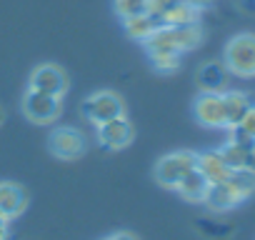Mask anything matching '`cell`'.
I'll use <instances>...</instances> for the list:
<instances>
[{"mask_svg": "<svg viewBox=\"0 0 255 240\" xmlns=\"http://www.w3.org/2000/svg\"><path fill=\"white\" fill-rule=\"evenodd\" d=\"M203 40V30L198 23L190 25H158V30L143 43L148 55L150 53H188L198 48Z\"/></svg>", "mask_w": 255, "mask_h": 240, "instance_id": "cell-1", "label": "cell"}, {"mask_svg": "<svg viewBox=\"0 0 255 240\" xmlns=\"http://www.w3.org/2000/svg\"><path fill=\"white\" fill-rule=\"evenodd\" d=\"M223 65L230 75L255 78V33H238L223 48Z\"/></svg>", "mask_w": 255, "mask_h": 240, "instance_id": "cell-2", "label": "cell"}, {"mask_svg": "<svg viewBox=\"0 0 255 240\" xmlns=\"http://www.w3.org/2000/svg\"><path fill=\"white\" fill-rule=\"evenodd\" d=\"M80 115L93 125H103L113 118L125 115V100L115 90H95L80 103Z\"/></svg>", "mask_w": 255, "mask_h": 240, "instance_id": "cell-3", "label": "cell"}, {"mask_svg": "<svg viewBox=\"0 0 255 240\" xmlns=\"http://www.w3.org/2000/svg\"><path fill=\"white\" fill-rule=\"evenodd\" d=\"M193 168H198V153H193V150H175V153L163 155V158L155 163L153 175H155L158 185L175 190L178 183H180Z\"/></svg>", "mask_w": 255, "mask_h": 240, "instance_id": "cell-4", "label": "cell"}, {"mask_svg": "<svg viewBox=\"0 0 255 240\" xmlns=\"http://www.w3.org/2000/svg\"><path fill=\"white\" fill-rule=\"evenodd\" d=\"M20 110L35 125H53V123L60 120L63 103H60V98H53V95L38 93L33 88H25V93L20 98Z\"/></svg>", "mask_w": 255, "mask_h": 240, "instance_id": "cell-5", "label": "cell"}, {"mask_svg": "<svg viewBox=\"0 0 255 240\" xmlns=\"http://www.w3.org/2000/svg\"><path fill=\"white\" fill-rule=\"evenodd\" d=\"M28 88L63 100L65 93L70 90V78H68V73H65L60 65H55V63H43V65L33 68V73H30V78H28Z\"/></svg>", "mask_w": 255, "mask_h": 240, "instance_id": "cell-6", "label": "cell"}, {"mask_svg": "<svg viewBox=\"0 0 255 240\" xmlns=\"http://www.w3.org/2000/svg\"><path fill=\"white\" fill-rule=\"evenodd\" d=\"M85 148H88L85 135L73 125H58L48 135V150L60 160H75L85 153Z\"/></svg>", "mask_w": 255, "mask_h": 240, "instance_id": "cell-7", "label": "cell"}, {"mask_svg": "<svg viewBox=\"0 0 255 240\" xmlns=\"http://www.w3.org/2000/svg\"><path fill=\"white\" fill-rule=\"evenodd\" d=\"M95 135H98V145L105 150H123L133 143L135 138V128L128 120V115L113 118L103 125H95Z\"/></svg>", "mask_w": 255, "mask_h": 240, "instance_id": "cell-8", "label": "cell"}, {"mask_svg": "<svg viewBox=\"0 0 255 240\" xmlns=\"http://www.w3.org/2000/svg\"><path fill=\"white\" fill-rule=\"evenodd\" d=\"M193 115L205 128H228L223 93H200L193 103Z\"/></svg>", "mask_w": 255, "mask_h": 240, "instance_id": "cell-9", "label": "cell"}, {"mask_svg": "<svg viewBox=\"0 0 255 240\" xmlns=\"http://www.w3.org/2000/svg\"><path fill=\"white\" fill-rule=\"evenodd\" d=\"M30 203V195L28 190L20 185V183H13V180H0V218L3 220H15L25 213Z\"/></svg>", "mask_w": 255, "mask_h": 240, "instance_id": "cell-10", "label": "cell"}, {"mask_svg": "<svg viewBox=\"0 0 255 240\" xmlns=\"http://www.w3.org/2000/svg\"><path fill=\"white\" fill-rule=\"evenodd\" d=\"M195 83L200 93H225L230 83V73L223 60H208L195 70Z\"/></svg>", "mask_w": 255, "mask_h": 240, "instance_id": "cell-11", "label": "cell"}, {"mask_svg": "<svg viewBox=\"0 0 255 240\" xmlns=\"http://www.w3.org/2000/svg\"><path fill=\"white\" fill-rule=\"evenodd\" d=\"M203 203L210 210H215V213H228V210L238 208L243 203V198L238 195V190L228 180H223V183H210L208 185V193H205V200Z\"/></svg>", "mask_w": 255, "mask_h": 240, "instance_id": "cell-12", "label": "cell"}, {"mask_svg": "<svg viewBox=\"0 0 255 240\" xmlns=\"http://www.w3.org/2000/svg\"><path fill=\"white\" fill-rule=\"evenodd\" d=\"M198 170L205 175L208 183H223L230 178L233 168L225 163V158L220 155V150H205L198 153Z\"/></svg>", "mask_w": 255, "mask_h": 240, "instance_id": "cell-13", "label": "cell"}, {"mask_svg": "<svg viewBox=\"0 0 255 240\" xmlns=\"http://www.w3.org/2000/svg\"><path fill=\"white\" fill-rule=\"evenodd\" d=\"M220 155L233 170H255V145H235L225 143L220 148Z\"/></svg>", "mask_w": 255, "mask_h": 240, "instance_id": "cell-14", "label": "cell"}, {"mask_svg": "<svg viewBox=\"0 0 255 240\" xmlns=\"http://www.w3.org/2000/svg\"><path fill=\"white\" fill-rule=\"evenodd\" d=\"M208 180H205V175L198 170V168H193L180 183H178V193H180V198L183 200H188V203H203L205 200V193H208Z\"/></svg>", "mask_w": 255, "mask_h": 240, "instance_id": "cell-15", "label": "cell"}, {"mask_svg": "<svg viewBox=\"0 0 255 240\" xmlns=\"http://www.w3.org/2000/svg\"><path fill=\"white\" fill-rule=\"evenodd\" d=\"M223 105H225V120H228V128H230V125H238L243 120V115L248 113L253 100L243 90H225L223 93Z\"/></svg>", "mask_w": 255, "mask_h": 240, "instance_id": "cell-16", "label": "cell"}, {"mask_svg": "<svg viewBox=\"0 0 255 240\" xmlns=\"http://www.w3.org/2000/svg\"><path fill=\"white\" fill-rule=\"evenodd\" d=\"M158 25H163L158 18H153L150 13L148 15H140V18H130V20H123V28H125V33L130 35L133 40H140V43H145L155 30H158Z\"/></svg>", "mask_w": 255, "mask_h": 240, "instance_id": "cell-17", "label": "cell"}, {"mask_svg": "<svg viewBox=\"0 0 255 240\" xmlns=\"http://www.w3.org/2000/svg\"><path fill=\"white\" fill-rule=\"evenodd\" d=\"M113 10L120 20H130L150 13V0H113Z\"/></svg>", "mask_w": 255, "mask_h": 240, "instance_id": "cell-18", "label": "cell"}, {"mask_svg": "<svg viewBox=\"0 0 255 240\" xmlns=\"http://www.w3.org/2000/svg\"><path fill=\"white\" fill-rule=\"evenodd\" d=\"M228 183L238 190V195L243 200H248L255 193V170H233Z\"/></svg>", "mask_w": 255, "mask_h": 240, "instance_id": "cell-19", "label": "cell"}, {"mask_svg": "<svg viewBox=\"0 0 255 240\" xmlns=\"http://www.w3.org/2000/svg\"><path fill=\"white\" fill-rule=\"evenodd\" d=\"M150 60L158 73H175L180 68V53H150Z\"/></svg>", "mask_w": 255, "mask_h": 240, "instance_id": "cell-20", "label": "cell"}, {"mask_svg": "<svg viewBox=\"0 0 255 240\" xmlns=\"http://www.w3.org/2000/svg\"><path fill=\"white\" fill-rule=\"evenodd\" d=\"M250 138H255V103L248 108V113L243 115V120H240V123H238Z\"/></svg>", "mask_w": 255, "mask_h": 240, "instance_id": "cell-21", "label": "cell"}, {"mask_svg": "<svg viewBox=\"0 0 255 240\" xmlns=\"http://www.w3.org/2000/svg\"><path fill=\"white\" fill-rule=\"evenodd\" d=\"M238 8L248 15H255V0H238Z\"/></svg>", "mask_w": 255, "mask_h": 240, "instance_id": "cell-22", "label": "cell"}, {"mask_svg": "<svg viewBox=\"0 0 255 240\" xmlns=\"http://www.w3.org/2000/svg\"><path fill=\"white\" fill-rule=\"evenodd\" d=\"M105 240H138L133 233H125V230H120V233H113V235H108Z\"/></svg>", "mask_w": 255, "mask_h": 240, "instance_id": "cell-23", "label": "cell"}, {"mask_svg": "<svg viewBox=\"0 0 255 240\" xmlns=\"http://www.w3.org/2000/svg\"><path fill=\"white\" fill-rule=\"evenodd\" d=\"M0 240H10V228H8V223H0Z\"/></svg>", "mask_w": 255, "mask_h": 240, "instance_id": "cell-24", "label": "cell"}, {"mask_svg": "<svg viewBox=\"0 0 255 240\" xmlns=\"http://www.w3.org/2000/svg\"><path fill=\"white\" fill-rule=\"evenodd\" d=\"M188 3H190V5H195V8L200 10V8H205V5H210V3H213V0H188Z\"/></svg>", "mask_w": 255, "mask_h": 240, "instance_id": "cell-25", "label": "cell"}, {"mask_svg": "<svg viewBox=\"0 0 255 240\" xmlns=\"http://www.w3.org/2000/svg\"><path fill=\"white\" fill-rule=\"evenodd\" d=\"M5 118H8V113H5V108H3V103H0V125L5 123Z\"/></svg>", "mask_w": 255, "mask_h": 240, "instance_id": "cell-26", "label": "cell"}]
</instances>
